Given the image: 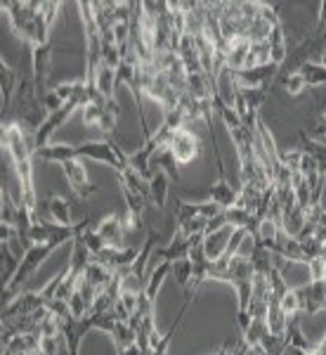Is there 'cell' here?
Masks as SVG:
<instances>
[{"label":"cell","instance_id":"14","mask_svg":"<svg viewBox=\"0 0 326 355\" xmlns=\"http://www.w3.org/2000/svg\"><path fill=\"white\" fill-rule=\"evenodd\" d=\"M118 175V182H121V190L123 192H130V194H137V197H145L150 199V180L145 175H140L133 166H128L125 171H121Z\"/></svg>","mask_w":326,"mask_h":355},{"label":"cell","instance_id":"9","mask_svg":"<svg viewBox=\"0 0 326 355\" xmlns=\"http://www.w3.org/2000/svg\"><path fill=\"white\" fill-rule=\"evenodd\" d=\"M62 166V173H64L69 187L73 190V194H76L78 199H88L90 194L97 192V187L93 185V182L88 180V173H85V166L81 159H69V162L60 164Z\"/></svg>","mask_w":326,"mask_h":355},{"label":"cell","instance_id":"2","mask_svg":"<svg viewBox=\"0 0 326 355\" xmlns=\"http://www.w3.org/2000/svg\"><path fill=\"white\" fill-rule=\"evenodd\" d=\"M33 159H41V162L48 164H64L69 159H93V162L111 166L116 173H121L130 166V154H125L114 142V137L83 142V145H48L33 154Z\"/></svg>","mask_w":326,"mask_h":355},{"label":"cell","instance_id":"16","mask_svg":"<svg viewBox=\"0 0 326 355\" xmlns=\"http://www.w3.org/2000/svg\"><path fill=\"white\" fill-rule=\"evenodd\" d=\"M0 88H3V112L10 110V105H12V97L17 95V88H19V78H17V71L10 64H0Z\"/></svg>","mask_w":326,"mask_h":355},{"label":"cell","instance_id":"4","mask_svg":"<svg viewBox=\"0 0 326 355\" xmlns=\"http://www.w3.org/2000/svg\"><path fill=\"white\" fill-rule=\"evenodd\" d=\"M81 116H83V123L88 128H97L105 133V137H111L114 135V128H116V119H118V105L116 100H93L81 110Z\"/></svg>","mask_w":326,"mask_h":355},{"label":"cell","instance_id":"6","mask_svg":"<svg viewBox=\"0 0 326 355\" xmlns=\"http://www.w3.org/2000/svg\"><path fill=\"white\" fill-rule=\"evenodd\" d=\"M165 150L170 152V157L175 159L177 166H187L192 164L194 159H199V154H201V140H199L197 133H192L190 128H177L173 135H170L168 145H165Z\"/></svg>","mask_w":326,"mask_h":355},{"label":"cell","instance_id":"11","mask_svg":"<svg viewBox=\"0 0 326 355\" xmlns=\"http://www.w3.org/2000/svg\"><path fill=\"white\" fill-rule=\"evenodd\" d=\"M95 232L100 234V239L107 246H125V225H123V214H109L100 220V225L95 227Z\"/></svg>","mask_w":326,"mask_h":355},{"label":"cell","instance_id":"13","mask_svg":"<svg viewBox=\"0 0 326 355\" xmlns=\"http://www.w3.org/2000/svg\"><path fill=\"white\" fill-rule=\"evenodd\" d=\"M170 180H173V178H170L168 171H163V168H156V173H154L150 180V204L156 206L159 211H163L165 202H168Z\"/></svg>","mask_w":326,"mask_h":355},{"label":"cell","instance_id":"5","mask_svg":"<svg viewBox=\"0 0 326 355\" xmlns=\"http://www.w3.org/2000/svg\"><path fill=\"white\" fill-rule=\"evenodd\" d=\"M210 137H213V157H215V164H217V180L210 182L208 199L213 204L220 206L222 211H227V209H232V206H237V202H239V190L230 185V180H227V175H225V164H222L220 147H217V137H215L213 125H210Z\"/></svg>","mask_w":326,"mask_h":355},{"label":"cell","instance_id":"19","mask_svg":"<svg viewBox=\"0 0 326 355\" xmlns=\"http://www.w3.org/2000/svg\"><path fill=\"white\" fill-rule=\"evenodd\" d=\"M298 73L302 76V81H305L307 88H319V85H326V67H322L319 62H305Z\"/></svg>","mask_w":326,"mask_h":355},{"label":"cell","instance_id":"1","mask_svg":"<svg viewBox=\"0 0 326 355\" xmlns=\"http://www.w3.org/2000/svg\"><path fill=\"white\" fill-rule=\"evenodd\" d=\"M3 147L8 152L10 162L15 166V173L19 178V202L28 211L31 218H36V187H33V137L12 121L3 125Z\"/></svg>","mask_w":326,"mask_h":355},{"label":"cell","instance_id":"15","mask_svg":"<svg viewBox=\"0 0 326 355\" xmlns=\"http://www.w3.org/2000/svg\"><path fill=\"white\" fill-rule=\"evenodd\" d=\"M170 268H173V263H156V266L152 268V272L147 275L145 296L150 301H156L159 291H161V287H163V279L170 277Z\"/></svg>","mask_w":326,"mask_h":355},{"label":"cell","instance_id":"20","mask_svg":"<svg viewBox=\"0 0 326 355\" xmlns=\"http://www.w3.org/2000/svg\"><path fill=\"white\" fill-rule=\"evenodd\" d=\"M170 277H173L182 289H187V287H190V282H192V277H194V263L190 259L175 261L173 268H170Z\"/></svg>","mask_w":326,"mask_h":355},{"label":"cell","instance_id":"8","mask_svg":"<svg viewBox=\"0 0 326 355\" xmlns=\"http://www.w3.org/2000/svg\"><path fill=\"white\" fill-rule=\"evenodd\" d=\"M50 60H53V45H36L31 48V78L36 85V95L43 102V97L48 95L45 90V81H48L50 73Z\"/></svg>","mask_w":326,"mask_h":355},{"label":"cell","instance_id":"21","mask_svg":"<svg viewBox=\"0 0 326 355\" xmlns=\"http://www.w3.org/2000/svg\"><path fill=\"white\" fill-rule=\"evenodd\" d=\"M302 133H305L307 137H312V140H317V142H324L326 145V112L319 114L314 121L307 125V130L302 128Z\"/></svg>","mask_w":326,"mask_h":355},{"label":"cell","instance_id":"7","mask_svg":"<svg viewBox=\"0 0 326 355\" xmlns=\"http://www.w3.org/2000/svg\"><path fill=\"white\" fill-rule=\"evenodd\" d=\"M137 256H140L137 246H105L93 259L100 263V266H105L107 270L118 275V272H128L130 268H133V263L137 261Z\"/></svg>","mask_w":326,"mask_h":355},{"label":"cell","instance_id":"3","mask_svg":"<svg viewBox=\"0 0 326 355\" xmlns=\"http://www.w3.org/2000/svg\"><path fill=\"white\" fill-rule=\"evenodd\" d=\"M217 214H222V209L210 202V199H206V202H185V199H175V211H173V218L177 223L175 230L180 234H185V237L206 234L208 220L215 218Z\"/></svg>","mask_w":326,"mask_h":355},{"label":"cell","instance_id":"18","mask_svg":"<svg viewBox=\"0 0 326 355\" xmlns=\"http://www.w3.org/2000/svg\"><path fill=\"white\" fill-rule=\"evenodd\" d=\"M300 150L305 152L307 157H312L314 162H317L319 171H322V173L326 175V145H324V142L312 140V137H307L300 130Z\"/></svg>","mask_w":326,"mask_h":355},{"label":"cell","instance_id":"22","mask_svg":"<svg viewBox=\"0 0 326 355\" xmlns=\"http://www.w3.org/2000/svg\"><path fill=\"white\" fill-rule=\"evenodd\" d=\"M307 275H310V282H324V279H326V259H324V254L307 263Z\"/></svg>","mask_w":326,"mask_h":355},{"label":"cell","instance_id":"10","mask_svg":"<svg viewBox=\"0 0 326 355\" xmlns=\"http://www.w3.org/2000/svg\"><path fill=\"white\" fill-rule=\"evenodd\" d=\"M296 294L300 301V315H317L326 311V279L296 287Z\"/></svg>","mask_w":326,"mask_h":355},{"label":"cell","instance_id":"17","mask_svg":"<svg viewBox=\"0 0 326 355\" xmlns=\"http://www.w3.org/2000/svg\"><path fill=\"white\" fill-rule=\"evenodd\" d=\"M48 211H50V216H53V220L60 223V225H73L71 202H69L66 197H62V194H53V197L48 199Z\"/></svg>","mask_w":326,"mask_h":355},{"label":"cell","instance_id":"12","mask_svg":"<svg viewBox=\"0 0 326 355\" xmlns=\"http://www.w3.org/2000/svg\"><path fill=\"white\" fill-rule=\"evenodd\" d=\"M234 230H237V227L225 225V227H220V230L206 234V237H203V251H206V256H208V261H220L222 256H225Z\"/></svg>","mask_w":326,"mask_h":355}]
</instances>
